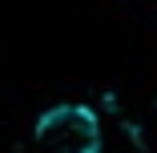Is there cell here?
Returning a JSON list of instances; mask_svg holds the SVG:
<instances>
[{"label": "cell", "instance_id": "cell-1", "mask_svg": "<svg viewBox=\"0 0 157 153\" xmlns=\"http://www.w3.org/2000/svg\"><path fill=\"white\" fill-rule=\"evenodd\" d=\"M36 145L44 153H101L97 113L85 105H52L36 121Z\"/></svg>", "mask_w": 157, "mask_h": 153}]
</instances>
